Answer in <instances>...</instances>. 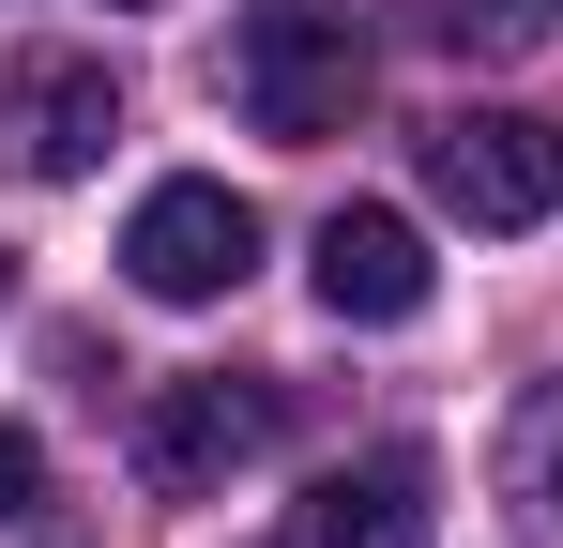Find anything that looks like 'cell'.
Segmentation results:
<instances>
[{
    "instance_id": "cell-1",
    "label": "cell",
    "mask_w": 563,
    "mask_h": 548,
    "mask_svg": "<svg viewBox=\"0 0 563 548\" xmlns=\"http://www.w3.org/2000/svg\"><path fill=\"white\" fill-rule=\"evenodd\" d=\"M229 107H244L260 138H289V153L351 138V107H366L351 0H244V15H229Z\"/></svg>"
},
{
    "instance_id": "cell-2",
    "label": "cell",
    "mask_w": 563,
    "mask_h": 548,
    "mask_svg": "<svg viewBox=\"0 0 563 548\" xmlns=\"http://www.w3.org/2000/svg\"><path fill=\"white\" fill-rule=\"evenodd\" d=\"M427 198L457 229H549L563 213V138L533 107H457V122H427Z\"/></svg>"
},
{
    "instance_id": "cell-3",
    "label": "cell",
    "mask_w": 563,
    "mask_h": 548,
    "mask_svg": "<svg viewBox=\"0 0 563 548\" xmlns=\"http://www.w3.org/2000/svg\"><path fill=\"white\" fill-rule=\"evenodd\" d=\"M122 274H137L153 305H229V289L260 274V213H244L229 183H153L137 229H122Z\"/></svg>"
},
{
    "instance_id": "cell-4",
    "label": "cell",
    "mask_w": 563,
    "mask_h": 548,
    "mask_svg": "<svg viewBox=\"0 0 563 548\" xmlns=\"http://www.w3.org/2000/svg\"><path fill=\"white\" fill-rule=\"evenodd\" d=\"M0 138H15L31 183L107 168V138H122V77H107L92 46H15V62H0Z\"/></svg>"
},
{
    "instance_id": "cell-5",
    "label": "cell",
    "mask_w": 563,
    "mask_h": 548,
    "mask_svg": "<svg viewBox=\"0 0 563 548\" xmlns=\"http://www.w3.org/2000/svg\"><path fill=\"white\" fill-rule=\"evenodd\" d=\"M275 442V381H153L137 396V472L184 503V487H229L244 457Z\"/></svg>"
},
{
    "instance_id": "cell-6",
    "label": "cell",
    "mask_w": 563,
    "mask_h": 548,
    "mask_svg": "<svg viewBox=\"0 0 563 548\" xmlns=\"http://www.w3.org/2000/svg\"><path fill=\"white\" fill-rule=\"evenodd\" d=\"M427 487H442V472H427L411 442L335 457V472H305V503H289V534H275V548H427V518H442Z\"/></svg>"
},
{
    "instance_id": "cell-7",
    "label": "cell",
    "mask_w": 563,
    "mask_h": 548,
    "mask_svg": "<svg viewBox=\"0 0 563 548\" xmlns=\"http://www.w3.org/2000/svg\"><path fill=\"white\" fill-rule=\"evenodd\" d=\"M320 305H335V320H411V305H427V229L380 213V198H351V213L320 229Z\"/></svg>"
},
{
    "instance_id": "cell-8",
    "label": "cell",
    "mask_w": 563,
    "mask_h": 548,
    "mask_svg": "<svg viewBox=\"0 0 563 548\" xmlns=\"http://www.w3.org/2000/svg\"><path fill=\"white\" fill-rule=\"evenodd\" d=\"M563 31V0H427V46H457V62H533Z\"/></svg>"
},
{
    "instance_id": "cell-9",
    "label": "cell",
    "mask_w": 563,
    "mask_h": 548,
    "mask_svg": "<svg viewBox=\"0 0 563 548\" xmlns=\"http://www.w3.org/2000/svg\"><path fill=\"white\" fill-rule=\"evenodd\" d=\"M503 472H518V503H549V518H563V381H533V396H518V442H503Z\"/></svg>"
},
{
    "instance_id": "cell-10",
    "label": "cell",
    "mask_w": 563,
    "mask_h": 548,
    "mask_svg": "<svg viewBox=\"0 0 563 548\" xmlns=\"http://www.w3.org/2000/svg\"><path fill=\"white\" fill-rule=\"evenodd\" d=\"M31 503H46V442H31V427H0V518H31Z\"/></svg>"
},
{
    "instance_id": "cell-11",
    "label": "cell",
    "mask_w": 563,
    "mask_h": 548,
    "mask_svg": "<svg viewBox=\"0 0 563 548\" xmlns=\"http://www.w3.org/2000/svg\"><path fill=\"white\" fill-rule=\"evenodd\" d=\"M0 305H15V244H0Z\"/></svg>"
},
{
    "instance_id": "cell-12",
    "label": "cell",
    "mask_w": 563,
    "mask_h": 548,
    "mask_svg": "<svg viewBox=\"0 0 563 548\" xmlns=\"http://www.w3.org/2000/svg\"><path fill=\"white\" fill-rule=\"evenodd\" d=\"M107 15H137V0H107Z\"/></svg>"
}]
</instances>
